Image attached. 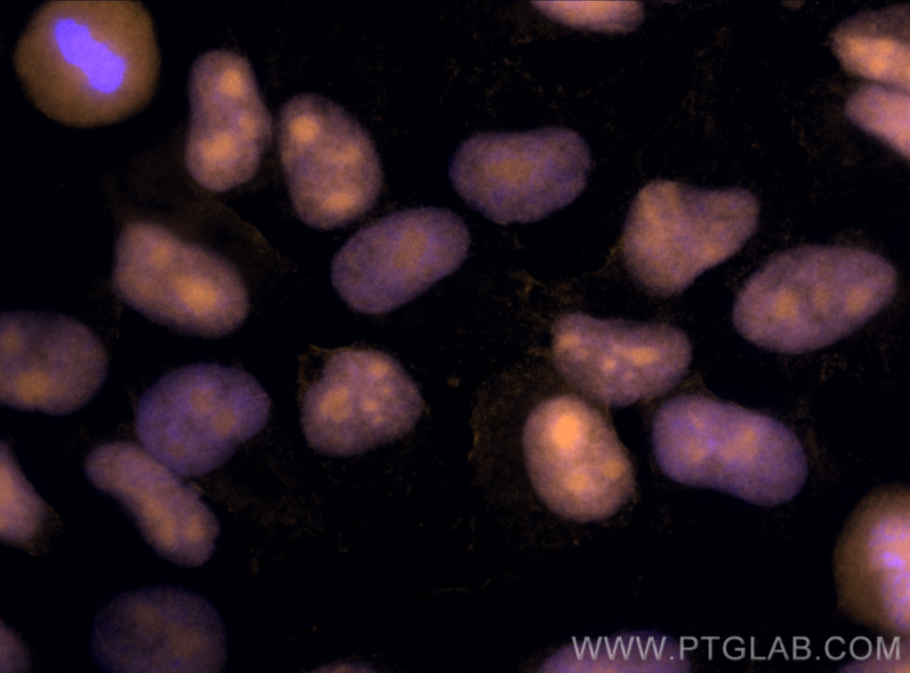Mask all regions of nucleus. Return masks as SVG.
Returning a JSON list of instances; mask_svg holds the SVG:
<instances>
[{
	"instance_id": "nucleus-13",
	"label": "nucleus",
	"mask_w": 910,
	"mask_h": 673,
	"mask_svg": "<svg viewBox=\"0 0 910 673\" xmlns=\"http://www.w3.org/2000/svg\"><path fill=\"white\" fill-rule=\"evenodd\" d=\"M423 408L417 386L381 351L343 349L326 360L302 398L304 436L315 450L359 454L408 433Z\"/></svg>"
},
{
	"instance_id": "nucleus-10",
	"label": "nucleus",
	"mask_w": 910,
	"mask_h": 673,
	"mask_svg": "<svg viewBox=\"0 0 910 673\" xmlns=\"http://www.w3.org/2000/svg\"><path fill=\"white\" fill-rule=\"evenodd\" d=\"M469 247L466 225L449 210L428 206L396 212L345 243L333 260L332 283L353 309L384 314L451 275Z\"/></svg>"
},
{
	"instance_id": "nucleus-15",
	"label": "nucleus",
	"mask_w": 910,
	"mask_h": 673,
	"mask_svg": "<svg viewBox=\"0 0 910 673\" xmlns=\"http://www.w3.org/2000/svg\"><path fill=\"white\" fill-rule=\"evenodd\" d=\"M3 405L66 415L85 406L108 374L96 335L77 320L44 311L1 315Z\"/></svg>"
},
{
	"instance_id": "nucleus-9",
	"label": "nucleus",
	"mask_w": 910,
	"mask_h": 673,
	"mask_svg": "<svg viewBox=\"0 0 910 673\" xmlns=\"http://www.w3.org/2000/svg\"><path fill=\"white\" fill-rule=\"evenodd\" d=\"M522 445L536 492L560 517L607 519L634 492L633 469L614 429L577 397L562 395L538 404L526 421Z\"/></svg>"
},
{
	"instance_id": "nucleus-16",
	"label": "nucleus",
	"mask_w": 910,
	"mask_h": 673,
	"mask_svg": "<svg viewBox=\"0 0 910 673\" xmlns=\"http://www.w3.org/2000/svg\"><path fill=\"white\" fill-rule=\"evenodd\" d=\"M85 470L91 484L129 515L158 555L187 567L213 557L218 519L198 488L151 454L130 443H109L88 455Z\"/></svg>"
},
{
	"instance_id": "nucleus-14",
	"label": "nucleus",
	"mask_w": 910,
	"mask_h": 673,
	"mask_svg": "<svg viewBox=\"0 0 910 673\" xmlns=\"http://www.w3.org/2000/svg\"><path fill=\"white\" fill-rule=\"evenodd\" d=\"M189 93L185 162L191 177L213 192L248 181L272 137L271 116L249 61L227 50L201 55L191 68Z\"/></svg>"
},
{
	"instance_id": "nucleus-12",
	"label": "nucleus",
	"mask_w": 910,
	"mask_h": 673,
	"mask_svg": "<svg viewBox=\"0 0 910 673\" xmlns=\"http://www.w3.org/2000/svg\"><path fill=\"white\" fill-rule=\"evenodd\" d=\"M552 335L553 362L562 378L613 407L668 392L686 375L692 357L686 334L664 323L568 313L557 319Z\"/></svg>"
},
{
	"instance_id": "nucleus-4",
	"label": "nucleus",
	"mask_w": 910,
	"mask_h": 673,
	"mask_svg": "<svg viewBox=\"0 0 910 673\" xmlns=\"http://www.w3.org/2000/svg\"><path fill=\"white\" fill-rule=\"evenodd\" d=\"M760 205L748 189H704L656 180L633 199L622 252L632 278L663 297L681 293L755 233Z\"/></svg>"
},
{
	"instance_id": "nucleus-5",
	"label": "nucleus",
	"mask_w": 910,
	"mask_h": 673,
	"mask_svg": "<svg viewBox=\"0 0 910 673\" xmlns=\"http://www.w3.org/2000/svg\"><path fill=\"white\" fill-rule=\"evenodd\" d=\"M270 403L247 373L196 364L168 373L141 397L136 413L141 443L184 477L223 464L266 425Z\"/></svg>"
},
{
	"instance_id": "nucleus-6",
	"label": "nucleus",
	"mask_w": 910,
	"mask_h": 673,
	"mask_svg": "<svg viewBox=\"0 0 910 673\" xmlns=\"http://www.w3.org/2000/svg\"><path fill=\"white\" fill-rule=\"evenodd\" d=\"M112 284L119 299L145 316L190 335H227L249 311L246 285L228 260L149 221L121 231Z\"/></svg>"
},
{
	"instance_id": "nucleus-3",
	"label": "nucleus",
	"mask_w": 910,
	"mask_h": 673,
	"mask_svg": "<svg viewBox=\"0 0 910 673\" xmlns=\"http://www.w3.org/2000/svg\"><path fill=\"white\" fill-rule=\"evenodd\" d=\"M656 462L672 480L772 506L793 498L808 462L780 421L699 395L670 399L652 424Z\"/></svg>"
},
{
	"instance_id": "nucleus-7",
	"label": "nucleus",
	"mask_w": 910,
	"mask_h": 673,
	"mask_svg": "<svg viewBox=\"0 0 910 673\" xmlns=\"http://www.w3.org/2000/svg\"><path fill=\"white\" fill-rule=\"evenodd\" d=\"M591 164L587 143L569 129L487 132L460 145L449 178L462 198L493 221L527 223L573 202Z\"/></svg>"
},
{
	"instance_id": "nucleus-20",
	"label": "nucleus",
	"mask_w": 910,
	"mask_h": 673,
	"mask_svg": "<svg viewBox=\"0 0 910 673\" xmlns=\"http://www.w3.org/2000/svg\"><path fill=\"white\" fill-rule=\"evenodd\" d=\"M535 5L549 18L578 28L626 32L643 20V5L636 1H537Z\"/></svg>"
},
{
	"instance_id": "nucleus-18",
	"label": "nucleus",
	"mask_w": 910,
	"mask_h": 673,
	"mask_svg": "<svg viewBox=\"0 0 910 673\" xmlns=\"http://www.w3.org/2000/svg\"><path fill=\"white\" fill-rule=\"evenodd\" d=\"M50 531L48 509L1 445V538L36 554Z\"/></svg>"
},
{
	"instance_id": "nucleus-19",
	"label": "nucleus",
	"mask_w": 910,
	"mask_h": 673,
	"mask_svg": "<svg viewBox=\"0 0 910 673\" xmlns=\"http://www.w3.org/2000/svg\"><path fill=\"white\" fill-rule=\"evenodd\" d=\"M845 115L864 132L906 158L910 148L908 92L866 84L848 99Z\"/></svg>"
},
{
	"instance_id": "nucleus-1",
	"label": "nucleus",
	"mask_w": 910,
	"mask_h": 673,
	"mask_svg": "<svg viewBox=\"0 0 910 673\" xmlns=\"http://www.w3.org/2000/svg\"><path fill=\"white\" fill-rule=\"evenodd\" d=\"M14 67L34 106L61 124L91 127L141 110L160 59L150 16L133 1H53L33 15Z\"/></svg>"
},
{
	"instance_id": "nucleus-17",
	"label": "nucleus",
	"mask_w": 910,
	"mask_h": 673,
	"mask_svg": "<svg viewBox=\"0 0 910 673\" xmlns=\"http://www.w3.org/2000/svg\"><path fill=\"white\" fill-rule=\"evenodd\" d=\"M833 48L848 71L909 92V4L846 20L833 32Z\"/></svg>"
},
{
	"instance_id": "nucleus-8",
	"label": "nucleus",
	"mask_w": 910,
	"mask_h": 673,
	"mask_svg": "<svg viewBox=\"0 0 910 673\" xmlns=\"http://www.w3.org/2000/svg\"><path fill=\"white\" fill-rule=\"evenodd\" d=\"M279 153L293 206L307 225L332 229L375 204L383 172L374 144L341 106L299 94L283 107Z\"/></svg>"
},
{
	"instance_id": "nucleus-2",
	"label": "nucleus",
	"mask_w": 910,
	"mask_h": 673,
	"mask_svg": "<svg viewBox=\"0 0 910 673\" xmlns=\"http://www.w3.org/2000/svg\"><path fill=\"white\" fill-rule=\"evenodd\" d=\"M898 275L882 255L849 245H802L767 260L742 285L732 321L769 351L801 354L835 343L890 304Z\"/></svg>"
},
{
	"instance_id": "nucleus-11",
	"label": "nucleus",
	"mask_w": 910,
	"mask_h": 673,
	"mask_svg": "<svg viewBox=\"0 0 910 673\" xmlns=\"http://www.w3.org/2000/svg\"><path fill=\"white\" fill-rule=\"evenodd\" d=\"M91 652L109 672H220L227 658L226 634L204 597L155 586L121 593L101 607Z\"/></svg>"
}]
</instances>
